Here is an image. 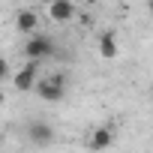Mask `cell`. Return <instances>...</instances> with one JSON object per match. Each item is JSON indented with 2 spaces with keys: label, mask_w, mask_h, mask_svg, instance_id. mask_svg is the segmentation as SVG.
<instances>
[{
  "label": "cell",
  "mask_w": 153,
  "mask_h": 153,
  "mask_svg": "<svg viewBox=\"0 0 153 153\" xmlns=\"http://www.w3.org/2000/svg\"><path fill=\"white\" fill-rule=\"evenodd\" d=\"M27 138H30L33 144L45 147V144L54 141V129H51V123H45V120H33V123L27 126Z\"/></svg>",
  "instance_id": "4"
},
{
  "label": "cell",
  "mask_w": 153,
  "mask_h": 153,
  "mask_svg": "<svg viewBox=\"0 0 153 153\" xmlns=\"http://www.w3.org/2000/svg\"><path fill=\"white\" fill-rule=\"evenodd\" d=\"M0 108H3V93H0Z\"/></svg>",
  "instance_id": "11"
},
{
  "label": "cell",
  "mask_w": 153,
  "mask_h": 153,
  "mask_svg": "<svg viewBox=\"0 0 153 153\" xmlns=\"http://www.w3.org/2000/svg\"><path fill=\"white\" fill-rule=\"evenodd\" d=\"M96 48H99V54H102L105 60H114V57H117V36H114V33H102L99 42H96Z\"/></svg>",
  "instance_id": "8"
},
{
  "label": "cell",
  "mask_w": 153,
  "mask_h": 153,
  "mask_svg": "<svg viewBox=\"0 0 153 153\" xmlns=\"http://www.w3.org/2000/svg\"><path fill=\"white\" fill-rule=\"evenodd\" d=\"M114 144V129L111 126H96L90 135V150H105Z\"/></svg>",
  "instance_id": "7"
},
{
  "label": "cell",
  "mask_w": 153,
  "mask_h": 153,
  "mask_svg": "<svg viewBox=\"0 0 153 153\" xmlns=\"http://www.w3.org/2000/svg\"><path fill=\"white\" fill-rule=\"evenodd\" d=\"M36 75H39V63H33V60H27L15 75H12V87L18 90V93H27V90H33V84H36Z\"/></svg>",
  "instance_id": "3"
},
{
  "label": "cell",
  "mask_w": 153,
  "mask_h": 153,
  "mask_svg": "<svg viewBox=\"0 0 153 153\" xmlns=\"http://www.w3.org/2000/svg\"><path fill=\"white\" fill-rule=\"evenodd\" d=\"M3 78H9V60L0 57V81H3Z\"/></svg>",
  "instance_id": "9"
},
{
  "label": "cell",
  "mask_w": 153,
  "mask_h": 153,
  "mask_svg": "<svg viewBox=\"0 0 153 153\" xmlns=\"http://www.w3.org/2000/svg\"><path fill=\"white\" fill-rule=\"evenodd\" d=\"M15 27H18L21 33L33 36L36 27H39V15H36L33 9H18V12H15Z\"/></svg>",
  "instance_id": "6"
},
{
  "label": "cell",
  "mask_w": 153,
  "mask_h": 153,
  "mask_svg": "<svg viewBox=\"0 0 153 153\" xmlns=\"http://www.w3.org/2000/svg\"><path fill=\"white\" fill-rule=\"evenodd\" d=\"M24 57H27V60H33V63L54 57V39H51V36H45V33H33V36L24 42Z\"/></svg>",
  "instance_id": "2"
},
{
  "label": "cell",
  "mask_w": 153,
  "mask_h": 153,
  "mask_svg": "<svg viewBox=\"0 0 153 153\" xmlns=\"http://www.w3.org/2000/svg\"><path fill=\"white\" fill-rule=\"evenodd\" d=\"M81 3H87V6H96V3H99V0H81Z\"/></svg>",
  "instance_id": "10"
},
{
  "label": "cell",
  "mask_w": 153,
  "mask_h": 153,
  "mask_svg": "<svg viewBox=\"0 0 153 153\" xmlns=\"http://www.w3.org/2000/svg\"><path fill=\"white\" fill-rule=\"evenodd\" d=\"M33 90L45 102H60L66 96V75L63 72H54V75H48V78H36Z\"/></svg>",
  "instance_id": "1"
},
{
  "label": "cell",
  "mask_w": 153,
  "mask_h": 153,
  "mask_svg": "<svg viewBox=\"0 0 153 153\" xmlns=\"http://www.w3.org/2000/svg\"><path fill=\"white\" fill-rule=\"evenodd\" d=\"M48 15H51L57 24H66V21H72L78 12H75V3H72V0H51V3H48Z\"/></svg>",
  "instance_id": "5"
}]
</instances>
